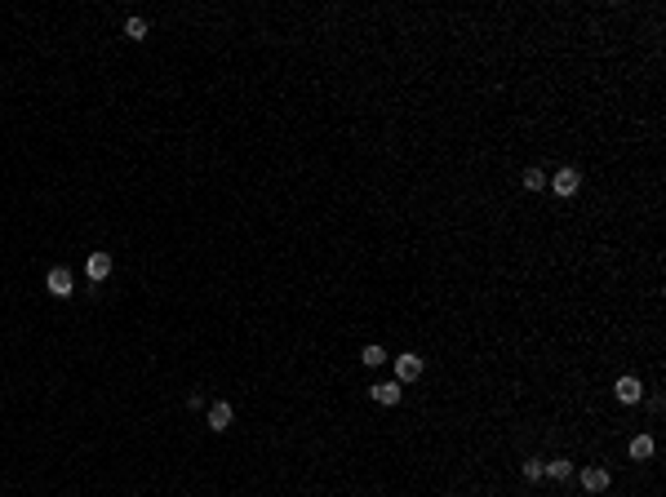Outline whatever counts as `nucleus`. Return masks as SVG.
<instances>
[{
  "label": "nucleus",
  "mask_w": 666,
  "mask_h": 497,
  "mask_svg": "<svg viewBox=\"0 0 666 497\" xmlns=\"http://www.w3.org/2000/svg\"><path fill=\"white\" fill-rule=\"evenodd\" d=\"M547 182H551V191H556V195H564V200H569V195H578V186H582V173L564 165L560 173H551Z\"/></svg>",
  "instance_id": "1"
},
{
  "label": "nucleus",
  "mask_w": 666,
  "mask_h": 497,
  "mask_svg": "<svg viewBox=\"0 0 666 497\" xmlns=\"http://www.w3.org/2000/svg\"><path fill=\"white\" fill-rule=\"evenodd\" d=\"M422 378V355H396V382H418Z\"/></svg>",
  "instance_id": "2"
},
{
  "label": "nucleus",
  "mask_w": 666,
  "mask_h": 497,
  "mask_svg": "<svg viewBox=\"0 0 666 497\" xmlns=\"http://www.w3.org/2000/svg\"><path fill=\"white\" fill-rule=\"evenodd\" d=\"M45 289H49L53 298H71V271L67 267H53L49 276H45Z\"/></svg>",
  "instance_id": "3"
},
{
  "label": "nucleus",
  "mask_w": 666,
  "mask_h": 497,
  "mask_svg": "<svg viewBox=\"0 0 666 497\" xmlns=\"http://www.w3.org/2000/svg\"><path fill=\"white\" fill-rule=\"evenodd\" d=\"M84 271H89V280H93V284H102V280H107L111 276V253H89V262H84Z\"/></svg>",
  "instance_id": "4"
},
{
  "label": "nucleus",
  "mask_w": 666,
  "mask_h": 497,
  "mask_svg": "<svg viewBox=\"0 0 666 497\" xmlns=\"http://www.w3.org/2000/svg\"><path fill=\"white\" fill-rule=\"evenodd\" d=\"M613 396L622 400V404H640V396H644V387H640V378H617V387H613Z\"/></svg>",
  "instance_id": "5"
},
{
  "label": "nucleus",
  "mask_w": 666,
  "mask_h": 497,
  "mask_svg": "<svg viewBox=\"0 0 666 497\" xmlns=\"http://www.w3.org/2000/svg\"><path fill=\"white\" fill-rule=\"evenodd\" d=\"M608 480H613V475H608L604 466H586V471H582V489H586V493H604Z\"/></svg>",
  "instance_id": "6"
},
{
  "label": "nucleus",
  "mask_w": 666,
  "mask_h": 497,
  "mask_svg": "<svg viewBox=\"0 0 666 497\" xmlns=\"http://www.w3.org/2000/svg\"><path fill=\"white\" fill-rule=\"evenodd\" d=\"M231 417H236V413H231L227 400H213V404H209V426H213V431H227Z\"/></svg>",
  "instance_id": "7"
},
{
  "label": "nucleus",
  "mask_w": 666,
  "mask_h": 497,
  "mask_svg": "<svg viewBox=\"0 0 666 497\" xmlns=\"http://www.w3.org/2000/svg\"><path fill=\"white\" fill-rule=\"evenodd\" d=\"M400 396H405V391H400V382H378V387H373V400H378V404H391V409H396Z\"/></svg>",
  "instance_id": "8"
},
{
  "label": "nucleus",
  "mask_w": 666,
  "mask_h": 497,
  "mask_svg": "<svg viewBox=\"0 0 666 497\" xmlns=\"http://www.w3.org/2000/svg\"><path fill=\"white\" fill-rule=\"evenodd\" d=\"M631 457H635V462L653 457V435H635V439H631Z\"/></svg>",
  "instance_id": "9"
},
{
  "label": "nucleus",
  "mask_w": 666,
  "mask_h": 497,
  "mask_svg": "<svg viewBox=\"0 0 666 497\" xmlns=\"http://www.w3.org/2000/svg\"><path fill=\"white\" fill-rule=\"evenodd\" d=\"M520 182H524V191H542V186H547V173H542V169L533 165V169H524Z\"/></svg>",
  "instance_id": "10"
},
{
  "label": "nucleus",
  "mask_w": 666,
  "mask_h": 497,
  "mask_svg": "<svg viewBox=\"0 0 666 497\" xmlns=\"http://www.w3.org/2000/svg\"><path fill=\"white\" fill-rule=\"evenodd\" d=\"M360 360L369 364V369H378V364H387V351H382V346H364V351H360Z\"/></svg>",
  "instance_id": "11"
},
{
  "label": "nucleus",
  "mask_w": 666,
  "mask_h": 497,
  "mask_svg": "<svg viewBox=\"0 0 666 497\" xmlns=\"http://www.w3.org/2000/svg\"><path fill=\"white\" fill-rule=\"evenodd\" d=\"M520 471H524V480H533V484H538L542 475H547V462H533V457H529V462H524Z\"/></svg>",
  "instance_id": "12"
},
{
  "label": "nucleus",
  "mask_w": 666,
  "mask_h": 497,
  "mask_svg": "<svg viewBox=\"0 0 666 497\" xmlns=\"http://www.w3.org/2000/svg\"><path fill=\"white\" fill-rule=\"evenodd\" d=\"M125 36H129V40H143V36H147V23H143V18H129V23H125Z\"/></svg>",
  "instance_id": "13"
},
{
  "label": "nucleus",
  "mask_w": 666,
  "mask_h": 497,
  "mask_svg": "<svg viewBox=\"0 0 666 497\" xmlns=\"http://www.w3.org/2000/svg\"><path fill=\"white\" fill-rule=\"evenodd\" d=\"M569 471H573L569 462H547V475H551V480H569Z\"/></svg>",
  "instance_id": "14"
}]
</instances>
